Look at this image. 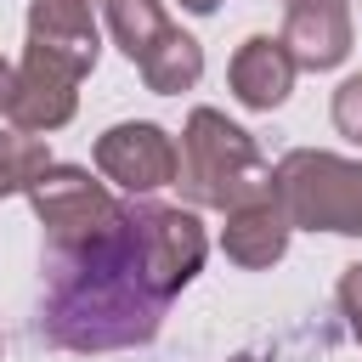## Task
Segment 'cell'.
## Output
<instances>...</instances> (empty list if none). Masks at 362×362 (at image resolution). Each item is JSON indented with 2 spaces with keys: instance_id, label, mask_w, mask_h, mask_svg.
I'll list each match as a JSON object with an SVG mask.
<instances>
[{
  "instance_id": "obj_1",
  "label": "cell",
  "mask_w": 362,
  "mask_h": 362,
  "mask_svg": "<svg viewBox=\"0 0 362 362\" xmlns=\"http://www.w3.org/2000/svg\"><path fill=\"white\" fill-rule=\"evenodd\" d=\"M164 305L141 272L136 249V215L119 204V215L79 238V243H45V300H40V339L57 351H136L153 345L164 328Z\"/></svg>"
},
{
  "instance_id": "obj_2",
  "label": "cell",
  "mask_w": 362,
  "mask_h": 362,
  "mask_svg": "<svg viewBox=\"0 0 362 362\" xmlns=\"http://www.w3.org/2000/svg\"><path fill=\"white\" fill-rule=\"evenodd\" d=\"M170 187H181L187 209H221L226 215L232 204L272 192V164L238 119H226L221 107H192L181 124Z\"/></svg>"
},
{
  "instance_id": "obj_3",
  "label": "cell",
  "mask_w": 362,
  "mask_h": 362,
  "mask_svg": "<svg viewBox=\"0 0 362 362\" xmlns=\"http://www.w3.org/2000/svg\"><path fill=\"white\" fill-rule=\"evenodd\" d=\"M272 198L283 204L294 232L362 238V158H339L328 147H294L272 164Z\"/></svg>"
},
{
  "instance_id": "obj_4",
  "label": "cell",
  "mask_w": 362,
  "mask_h": 362,
  "mask_svg": "<svg viewBox=\"0 0 362 362\" xmlns=\"http://www.w3.org/2000/svg\"><path fill=\"white\" fill-rule=\"evenodd\" d=\"M130 215H136V249H141V272H147L153 294L175 300L204 272V255H209V232H204L198 209L130 198Z\"/></svg>"
},
{
  "instance_id": "obj_5",
  "label": "cell",
  "mask_w": 362,
  "mask_h": 362,
  "mask_svg": "<svg viewBox=\"0 0 362 362\" xmlns=\"http://www.w3.org/2000/svg\"><path fill=\"white\" fill-rule=\"evenodd\" d=\"M23 198H28L34 221L45 226V243H51V249L102 232V226L119 215V204H124V198H113L107 181H96L85 164H57V158L28 181Z\"/></svg>"
},
{
  "instance_id": "obj_6",
  "label": "cell",
  "mask_w": 362,
  "mask_h": 362,
  "mask_svg": "<svg viewBox=\"0 0 362 362\" xmlns=\"http://www.w3.org/2000/svg\"><path fill=\"white\" fill-rule=\"evenodd\" d=\"M96 170L130 198H147L175 181V136L153 119H124L96 136Z\"/></svg>"
},
{
  "instance_id": "obj_7",
  "label": "cell",
  "mask_w": 362,
  "mask_h": 362,
  "mask_svg": "<svg viewBox=\"0 0 362 362\" xmlns=\"http://www.w3.org/2000/svg\"><path fill=\"white\" fill-rule=\"evenodd\" d=\"M79 113V74L45 51H28L23 45V62H17V96L6 107V119L28 136H51L62 130L68 119Z\"/></svg>"
},
{
  "instance_id": "obj_8",
  "label": "cell",
  "mask_w": 362,
  "mask_h": 362,
  "mask_svg": "<svg viewBox=\"0 0 362 362\" xmlns=\"http://www.w3.org/2000/svg\"><path fill=\"white\" fill-rule=\"evenodd\" d=\"M96 6L102 0H28V51H45L85 79L102 57Z\"/></svg>"
},
{
  "instance_id": "obj_9",
  "label": "cell",
  "mask_w": 362,
  "mask_h": 362,
  "mask_svg": "<svg viewBox=\"0 0 362 362\" xmlns=\"http://www.w3.org/2000/svg\"><path fill=\"white\" fill-rule=\"evenodd\" d=\"M294 57V68L328 74L351 57V6L345 0H288L283 6V34H277Z\"/></svg>"
},
{
  "instance_id": "obj_10",
  "label": "cell",
  "mask_w": 362,
  "mask_h": 362,
  "mask_svg": "<svg viewBox=\"0 0 362 362\" xmlns=\"http://www.w3.org/2000/svg\"><path fill=\"white\" fill-rule=\"evenodd\" d=\"M288 238H294V226H288V215H283V204L272 192L232 204L226 209V226H221V249L243 272H272L288 255Z\"/></svg>"
},
{
  "instance_id": "obj_11",
  "label": "cell",
  "mask_w": 362,
  "mask_h": 362,
  "mask_svg": "<svg viewBox=\"0 0 362 362\" xmlns=\"http://www.w3.org/2000/svg\"><path fill=\"white\" fill-rule=\"evenodd\" d=\"M294 57H288V45L277 40V34H249L238 51H232V62H226V85H232V96L249 107V113H272V107H283L288 102V90H294Z\"/></svg>"
},
{
  "instance_id": "obj_12",
  "label": "cell",
  "mask_w": 362,
  "mask_h": 362,
  "mask_svg": "<svg viewBox=\"0 0 362 362\" xmlns=\"http://www.w3.org/2000/svg\"><path fill=\"white\" fill-rule=\"evenodd\" d=\"M136 74H141V85H147L153 96H181V90H192V85L204 79V45H198L192 34H181V28H170V34L136 62Z\"/></svg>"
},
{
  "instance_id": "obj_13",
  "label": "cell",
  "mask_w": 362,
  "mask_h": 362,
  "mask_svg": "<svg viewBox=\"0 0 362 362\" xmlns=\"http://www.w3.org/2000/svg\"><path fill=\"white\" fill-rule=\"evenodd\" d=\"M102 23H107L113 45H119L130 62H141V57L175 28L170 11H164V0H102Z\"/></svg>"
},
{
  "instance_id": "obj_14",
  "label": "cell",
  "mask_w": 362,
  "mask_h": 362,
  "mask_svg": "<svg viewBox=\"0 0 362 362\" xmlns=\"http://www.w3.org/2000/svg\"><path fill=\"white\" fill-rule=\"evenodd\" d=\"M51 164V147L45 136H28V130H0V198H23L28 181Z\"/></svg>"
},
{
  "instance_id": "obj_15",
  "label": "cell",
  "mask_w": 362,
  "mask_h": 362,
  "mask_svg": "<svg viewBox=\"0 0 362 362\" xmlns=\"http://www.w3.org/2000/svg\"><path fill=\"white\" fill-rule=\"evenodd\" d=\"M334 130L345 136V141H356L362 147V74H351V79H339V90H334Z\"/></svg>"
},
{
  "instance_id": "obj_16",
  "label": "cell",
  "mask_w": 362,
  "mask_h": 362,
  "mask_svg": "<svg viewBox=\"0 0 362 362\" xmlns=\"http://www.w3.org/2000/svg\"><path fill=\"white\" fill-rule=\"evenodd\" d=\"M334 300H339V317H345L351 339L362 345V260H351V266L339 272V288H334Z\"/></svg>"
},
{
  "instance_id": "obj_17",
  "label": "cell",
  "mask_w": 362,
  "mask_h": 362,
  "mask_svg": "<svg viewBox=\"0 0 362 362\" xmlns=\"http://www.w3.org/2000/svg\"><path fill=\"white\" fill-rule=\"evenodd\" d=\"M11 96H17V62H6V57H0V113L11 107Z\"/></svg>"
},
{
  "instance_id": "obj_18",
  "label": "cell",
  "mask_w": 362,
  "mask_h": 362,
  "mask_svg": "<svg viewBox=\"0 0 362 362\" xmlns=\"http://www.w3.org/2000/svg\"><path fill=\"white\" fill-rule=\"evenodd\" d=\"M181 11H192V17H215L221 0H181Z\"/></svg>"
},
{
  "instance_id": "obj_19",
  "label": "cell",
  "mask_w": 362,
  "mask_h": 362,
  "mask_svg": "<svg viewBox=\"0 0 362 362\" xmlns=\"http://www.w3.org/2000/svg\"><path fill=\"white\" fill-rule=\"evenodd\" d=\"M226 362H255V356H249V351H238V356H226Z\"/></svg>"
},
{
  "instance_id": "obj_20",
  "label": "cell",
  "mask_w": 362,
  "mask_h": 362,
  "mask_svg": "<svg viewBox=\"0 0 362 362\" xmlns=\"http://www.w3.org/2000/svg\"><path fill=\"white\" fill-rule=\"evenodd\" d=\"M0 351H6V339H0Z\"/></svg>"
},
{
  "instance_id": "obj_21",
  "label": "cell",
  "mask_w": 362,
  "mask_h": 362,
  "mask_svg": "<svg viewBox=\"0 0 362 362\" xmlns=\"http://www.w3.org/2000/svg\"><path fill=\"white\" fill-rule=\"evenodd\" d=\"M283 6H288V0H283Z\"/></svg>"
}]
</instances>
